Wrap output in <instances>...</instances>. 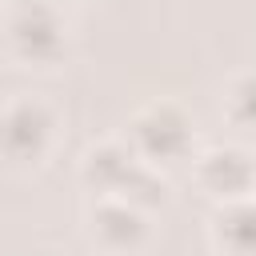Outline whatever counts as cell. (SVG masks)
<instances>
[{"mask_svg": "<svg viewBox=\"0 0 256 256\" xmlns=\"http://www.w3.org/2000/svg\"><path fill=\"white\" fill-rule=\"evenodd\" d=\"M60 8H68V4H88V0H56Z\"/></svg>", "mask_w": 256, "mask_h": 256, "instance_id": "9c48e42d", "label": "cell"}, {"mask_svg": "<svg viewBox=\"0 0 256 256\" xmlns=\"http://www.w3.org/2000/svg\"><path fill=\"white\" fill-rule=\"evenodd\" d=\"M208 244L216 256H256V196L216 204L208 216Z\"/></svg>", "mask_w": 256, "mask_h": 256, "instance_id": "52a82bcc", "label": "cell"}, {"mask_svg": "<svg viewBox=\"0 0 256 256\" xmlns=\"http://www.w3.org/2000/svg\"><path fill=\"white\" fill-rule=\"evenodd\" d=\"M220 112L240 136H256V68L236 72L220 92Z\"/></svg>", "mask_w": 256, "mask_h": 256, "instance_id": "ba28073f", "label": "cell"}, {"mask_svg": "<svg viewBox=\"0 0 256 256\" xmlns=\"http://www.w3.org/2000/svg\"><path fill=\"white\" fill-rule=\"evenodd\" d=\"M80 184L88 188V196L132 200V204H140L148 212L168 204V180L160 176V168L140 160L124 136L120 140H100V144L84 148V156H80Z\"/></svg>", "mask_w": 256, "mask_h": 256, "instance_id": "6da1fadb", "label": "cell"}, {"mask_svg": "<svg viewBox=\"0 0 256 256\" xmlns=\"http://www.w3.org/2000/svg\"><path fill=\"white\" fill-rule=\"evenodd\" d=\"M124 140L152 168H172L196 156V124L172 100H148L128 116Z\"/></svg>", "mask_w": 256, "mask_h": 256, "instance_id": "277c9868", "label": "cell"}, {"mask_svg": "<svg viewBox=\"0 0 256 256\" xmlns=\"http://www.w3.org/2000/svg\"><path fill=\"white\" fill-rule=\"evenodd\" d=\"M0 44L20 68H56L72 48L68 16L56 0H12L0 20Z\"/></svg>", "mask_w": 256, "mask_h": 256, "instance_id": "7a4b0ae2", "label": "cell"}, {"mask_svg": "<svg viewBox=\"0 0 256 256\" xmlns=\"http://www.w3.org/2000/svg\"><path fill=\"white\" fill-rule=\"evenodd\" d=\"M84 228L92 236V244L108 256H132L148 244L152 236V212L132 204V200H116V196H92L88 212H84Z\"/></svg>", "mask_w": 256, "mask_h": 256, "instance_id": "5b68a950", "label": "cell"}, {"mask_svg": "<svg viewBox=\"0 0 256 256\" xmlns=\"http://www.w3.org/2000/svg\"><path fill=\"white\" fill-rule=\"evenodd\" d=\"M60 140V116L40 96H12L0 104V164L12 172L40 168Z\"/></svg>", "mask_w": 256, "mask_h": 256, "instance_id": "3957f363", "label": "cell"}, {"mask_svg": "<svg viewBox=\"0 0 256 256\" xmlns=\"http://www.w3.org/2000/svg\"><path fill=\"white\" fill-rule=\"evenodd\" d=\"M192 180L212 204L256 196V156L240 144H212L192 156Z\"/></svg>", "mask_w": 256, "mask_h": 256, "instance_id": "8992f818", "label": "cell"}]
</instances>
